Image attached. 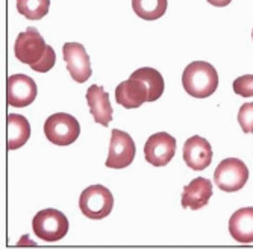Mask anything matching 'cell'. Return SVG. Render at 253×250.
I'll use <instances>...</instances> for the list:
<instances>
[{
  "label": "cell",
  "instance_id": "cell-1",
  "mask_svg": "<svg viewBox=\"0 0 253 250\" xmlns=\"http://www.w3.org/2000/svg\"><path fill=\"white\" fill-rule=\"evenodd\" d=\"M14 53L20 62L31 65L32 70L38 73L52 70L56 62V55L52 45L45 44L44 38L35 28H28V31L18 34Z\"/></svg>",
  "mask_w": 253,
  "mask_h": 250
},
{
  "label": "cell",
  "instance_id": "cell-2",
  "mask_svg": "<svg viewBox=\"0 0 253 250\" xmlns=\"http://www.w3.org/2000/svg\"><path fill=\"white\" fill-rule=\"evenodd\" d=\"M182 85L187 93L196 99L210 97L218 88L217 70L210 62L194 61L183 70Z\"/></svg>",
  "mask_w": 253,
  "mask_h": 250
},
{
  "label": "cell",
  "instance_id": "cell-3",
  "mask_svg": "<svg viewBox=\"0 0 253 250\" xmlns=\"http://www.w3.org/2000/svg\"><path fill=\"white\" fill-rule=\"evenodd\" d=\"M114 207L112 193L103 185H91L85 188L79 197V208L82 214L93 220L108 217Z\"/></svg>",
  "mask_w": 253,
  "mask_h": 250
},
{
  "label": "cell",
  "instance_id": "cell-4",
  "mask_svg": "<svg viewBox=\"0 0 253 250\" xmlns=\"http://www.w3.org/2000/svg\"><path fill=\"white\" fill-rule=\"evenodd\" d=\"M44 133L50 143L56 146H68L78 140L81 126L79 122L70 114L58 112L45 120Z\"/></svg>",
  "mask_w": 253,
  "mask_h": 250
},
{
  "label": "cell",
  "instance_id": "cell-5",
  "mask_svg": "<svg viewBox=\"0 0 253 250\" xmlns=\"http://www.w3.org/2000/svg\"><path fill=\"white\" fill-rule=\"evenodd\" d=\"M32 227L40 240L47 243L59 241L68 232V220L61 211L49 208L40 211L34 217Z\"/></svg>",
  "mask_w": 253,
  "mask_h": 250
},
{
  "label": "cell",
  "instance_id": "cell-6",
  "mask_svg": "<svg viewBox=\"0 0 253 250\" xmlns=\"http://www.w3.org/2000/svg\"><path fill=\"white\" fill-rule=\"evenodd\" d=\"M249 179V168L238 158H227L217 166L214 171L215 185L226 193L240 191Z\"/></svg>",
  "mask_w": 253,
  "mask_h": 250
},
{
  "label": "cell",
  "instance_id": "cell-7",
  "mask_svg": "<svg viewBox=\"0 0 253 250\" xmlns=\"http://www.w3.org/2000/svg\"><path fill=\"white\" fill-rule=\"evenodd\" d=\"M136 147L132 136L123 130L114 129L111 132V143L106 159V167L109 168H125L129 167L135 159Z\"/></svg>",
  "mask_w": 253,
  "mask_h": 250
},
{
  "label": "cell",
  "instance_id": "cell-8",
  "mask_svg": "<svg viewBox=\"0 0 253 250\" xmlns=\"http://www.w3.org/2000/svg\"><path fill=\"white\" fill-rule=\"evenodd\" d=\"M176 153V140L167 132H158L149 136L144 146V158L153 167L167 166Z\"/></svg>",
  "mask_w": 253,
  "mask_h": 250
},
{
  "label": "cell",
  "instance_id": "cell-9",
  "mask_svg": "<svg viewBox=\"0 0 253 250\" xmlns=\"http://www.w3.org/2000/svg\"><path fill=\"white\" fill-rule=\"evenodd\" d=\"M62 56L67 62V70L75 82L84 83L91 78V64L85 47L79 42H65L62 45Z\"/></svg>",
  "mask_w": 253,
  "mask_h": 250
},
{
  "label": "cell",
  "instance_id": "cell-10",
  "mask_svg": "<svg viewBox=\"0 0 253 250\" xmlns=\"http://www.w3.org/2000/svg\"><path fill=\"white\" fill-rule=\"evenodd\" d=\"M38 94L37 83L26 75H14L8 78L6 100L11 106L25 108L29 106Z\"/></svg>",
  "mask_w": 253,
  "mask_h": 250
},
{
  "label": "cell",
  "instance_id": "cell-11",
  "mask_svg": "<svg viewBox=\"0 0 253 250\" xmlns=\"http://www.w3.org/2000/svg\"><path fill=\"white\" fill-rule=\"evenodd\" d=\"M183 161L191 170H205L212 163V149L211 144L202 136H191L183 144Z\"/></svg>",
  "mask_w": 253,
  "mask_h": 250
},
{
  "label": "cell",
  "instance_id": "cell-12",
  "mask_svg": "<svg viewBox=\"0 0 253 250\" xmlns=\"http://www.w3.org/2000/svg\"><path fill=\"white\" fill-rule=\"evenodd\" d=\"M147 97H149L147 85L143 81L132 76L127 81L119 83L116 88V102L127 109L140 108L143 103L147 102Z\"/></svg>",
  "mask_w": 253,
  "mask_h": 250
},
{
  "label": "cell",
  "instance_id": "cell-13",
  "mask_svg": "<svg viewBox=\"0 0 253 250\" xmlns=\"http://www.w3.org/2000/svg\"><path fill=\"white\" fill-rule=\"evenodd\" d=\"M212 196V184L206 177H196L183 188L182 193V208L200 209L206 207Z\"/></svg>",
  "mask_w": 253,
  "mask_h": 250
},
{
  "label": "cell",
  "instance_id": "cell-14",
  "mask_svg": "<svg viewBox=\"0 0 253 250\" xmlns=\"http://www.w3.org/2000/svg\"><path fill=\"white\" fill-rule=\"evenodd\" d=\"M86 103L94 122L108 126L112 120V106L109 102V94L99 85H91L86 91Z\"/></svg>",
  "mask_w": 253,
  "mask_h": 250
},
{
  "label": "cell",
  "instance_id": "cell-15",
  "mask_svg": "<svg viewBox=\"0 0 253 250\" xmlns=\"http://www.w3.org/2000/svg\"><path fill=\"white\" fill-rule=\"evenodd\" d=\"M229 232L238 243H253V207L241 208L229 220Z\"/></svg>",
  "mask_w": 253,
  "mask_h": 250
},
{
  "label": "cell",
  "instance_id": "cell-16",
  "mask_svg": "<svg viewBox=\"0 0 253 250\" xmlns=\"http://www.w3.org/2000/svg\"><path fill=\"white\" fill-rule=\"evenodd\" d=\"M8 127V149L15 150L23 147L31 136V125L28 119L18 114H9L6 120Z\"/></svg>",
  "mask_w": 253,
  "mask_h": 250
},
{
  "label": "cell",
  "instance_id": "cell-17",
  "mask_svg": "<svg viewBox=\"0 0 253 250\" xmlns=\"http://www.w3.org/2000/svg\"><path fill=\"white\" fill-rule=\"evenodd\" d=\"M130 76L143 81L147 85V89H149L147 102H155L163 96V93H164V78L161 76V73L158 70H155V68H150V67L138 68V70L133 72Z\"/></svg>",
  "mask_w": 253,
  "mask_h": 250
},
{
  "label": "cell",
  "instance_id": "cell-18",
  "mask_svg": "<svg viewBox=\"0 0 253 250\" xmlns=\"http://www.w3.org/2000/svg\"><path fill=\"white\" fill-rule=\"evenodd\" d=\"M132 9L143 20H158L167 11V0H132Z\"/></svg>",
  "mask_w": 253,
  "mask_h": 250
},
{
  "label": "cell",
  "instance_id": "cell-19",
  "mask_svg": "<svg viewBox=\"0 0 253 250\" xmlns=\"http://www.w3.org/2000/svg\"><path fill=\"white\" fill-rule=\"evenodd\" d=\"M50 0H17V11L28 20H41L47 15Z\"/></svg>",
  "mask_w": 253,
  "mask_h": 250
},
{
  "label": "cell",
  "instance_id": "cell-20",
  "mask_svg": "<svg viewBox=\"0 0 253 250\" xmlns=\"http://www.w3.org/2000/svg\"><path fill=\"white\" fill-rule=\"evenodd\" d=\"M238 123L246 133H253V102L244 103L240 108Z\"/></svg>",
  "mask_w": 253,
  "mask_h": 250
},
{
  "label": "cell",
  "instance_id": "cell-21",
  "mask_svg": "<svg viewBox=\"0 0 253 250\" xmlns=\"http://www.w3.org/2000/svg\"><path fill=\"white\" fill-rule=\"evenodd\" d=\"M234 91L241 97H253V75H244L235 79Z\"/></svg>",
  "mask_w": 253,
  "mask_h": 250
},
{
  "label": "cell",
  "instance_id": "cell-22",
  "mask_svg": "<svg viewBox=\"0 0 253 250\" xmlns=\"http://www.w3.org/2000/svg\"><path fill=\"white\" fill-rule=\"evenodd\" d=\"M208 3H211L212 6H217V8H223V6H227L229 3L232 2V0H206Z\"/></svg>",
  "mask_w": 253,
  "mask_h": 250
},
{
  "label": "cell",
  "instance_id": "cell-23",
  "mask_svg": "<svg viewBox=\"0 0 253 250\" xmlns=\"http://www.w3.org/2000/svg\"><path fill=\"white\" fill-rule=\"evenodd\" d=\"M252 38H253V31H252Z\"/></svg>",
  "mask_w": 253,
  "mask_h": 250
}]
</instances>
